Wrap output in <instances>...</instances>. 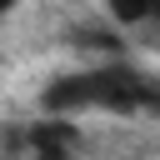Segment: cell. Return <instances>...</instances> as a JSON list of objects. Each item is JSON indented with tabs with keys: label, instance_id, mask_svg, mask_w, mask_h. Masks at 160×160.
<instances>
[{
	"label": "cell",
	"instance_id": "2",
	"mask_svg": "<svg viewBox=\"0 0 160 160\" xmlns=\"http://www.w3.org/2000/svg\"><path fill=\"white\" fill-rule=\"evenodd\" d=\"M80 150V125L75 120H35L30 125V160H75Z\"/></svg>",
	"mask_w": 160,
	"mask_h": 160
},
{
	"label": "cell",
	"instance_id": "1",
	"mask_svg": "<svg viewBox=\"0 0 160 160\" xmlns=\"http://www.w3.org/2000/svg\"><path fill=\"white\" fill-rule=\"evenodd\" d=\"M40 110L55 115V120H75V115H90V110H105V115L155 110L160 115V80L150 70L130 65V60H100V65H85V70L50 80L40 90Z\"/></svg>",
	"mask_w": 160,
	"mask_h": 160
}]
</instances>
